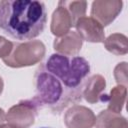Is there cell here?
I'll return each instance as SVG.
<instances>
[{
	"mask_svg": "<svg viewBox=\"0 0 128 128\" xmlns=\"http://www.w3.org/2000/svg\"><path fill=\"white\" fill-rule=\"evenodd\" d=\"M45 4L37 0L0 1V29L16 40L30 41L39 36L46 25Z\"/></svg>",
	"mask_w": 128,
	"mask_h": 128,
	"instance_id": "obj_1",
	"label": "cell"
},
{
	"mask_svg": "<svg viewBox=\"0 0 128 128\" xmlns=\"http://www.w3.org/2000/svg\"><path fill=\"white\" fill-rule=\"evenodd\" d=\"M40 128H51V127H40Z\"/></svg>",
	"mask_w": 128,
	"mask_h": 128,
	"instance_id": "obj_22",
	"label": "cell"
},
{
	"mask_svg": "<svg viewBox=\"0 0 128 128\" xmlns=\"http://www.w3.org/2000/svg\"><path fill=\"white\" fill-rule=\"evenodd\" d=\"M104 47L110 53L121 56L128 52V39L124 34L113 33L104 40Z\"/></svg>",
	"mask_w": 128,
	"mask_h": 128,
	"instance_id": "obj_15",
	"label": "cell"
},
{
	"mask_svg": "<svg viewBox=\"0 0 128 128\" xmlns=\"http://www.w3.org/2000/svg\"><path fill=\"white\" fill-rule=\"evenodd\" d=\"M3 88H4V82H3L2 77L0 76V95H1V93H2V91H3Z\"/></svg>",
	"mask_w": 128,
	"mask_h": 128,
	"instance_id": "obj_20",
	"label": "cell"
},
{
	"mask_svg": "<svg viewBox=\"0 0 128 128\" xmlns=\"http://www.w3.org/2000/svg\"><path fill=\"white\" fill-rule=\"evenodd\" d=\"M126 95H127L126 87L122 85H117L111 89L108 95L103 94L100 101L108 103V110L120 114L126 101Z\"/></svg>",
	"mask_w": 128,
	"mask_h": 128,
	"instance_id": "obj_14",
	"label": "cell"
},
{
	"mask_svg": "<svg viewBox=\"0 0 128 128\" xmlns=\"http://www.w3.org/2000/svg\"><path fill=\"white\" fill-rule=\"evenodd\" d=\"M83 40L75 31H69L61 37H56L53 42L54 50L66 56L77 55L82 47Z\"/></svg>",
	"mask_w": 128,
	"mask_h": 128,
	"instance_id": "obj_9",
	"label": "cell"
},
{
	"mask_svg": "<svg viewBox=\"0 0 128 128\" xmlns=\"http://www.w3.org/2000/svg\"><path fill=\"white\" fill-rule=\"evenodd\" d=\"M105 87H106L105 78L100 74H95L87 79V81L83 86L81 95L88 103L95 104L100 101L103 92L105 90Z\"/></svg>",
	"mask_w": 128,
	"mask_h": 128,
	"instance_id": "obj_10",
	"label": "cell"
},
{
	"mask_svg": "<svg viewBox=\"0 0 128 128\" xmlns=\"http://www.w3.org/2000/svg\"><path fill=\"white\" fill-rule=\"evenodd\" d=\"M36 93L31 101L42 108L50 106L54 111L58 105L57 112L62 110V99L64 97V87L61 81L54 75L49 73L44 66H40L34 76Z\"/></svg>",
	"mask_w": 128,
	"mask_h": 128,
	"instance_id": "obj_2",
	"label": "cell"
},
{
	"mask_svg": "<svg viewBox=\"0 0 128 128\" xmlns=\"http://www.w3.org/2000/svg\"><path fill=\"white\" fill-rule=\"evenodd\" d=\"M14 43L7 40L6 38L0 36V58H6L12 51Z\"/></svg>",
	"mask_w": 128,
	"mask_h": 128,
	"instance_id": "obj_18",
	"label": "cell"
},
{
	"mask_svg": "<svg viewBox=\"0 0 128 128\" xmlns=\"http://www.w3.org/2000/svg\"><path fill=\"white\" fill-rule=\"evenodd\" d=\"M114 77L118 85L127 86V63H118L114 69Z\"/></svg>",
	"mask_w": 128,
	"mask_h": 128,
	"instance_id": "obj_17",
	"label": "cell"
},
{
	"mask_svg": "<svg viewBox=\"0 0 128 128\" xmlns=\"http://www.w3.org/2000/svg\"><path fill=\"white\" fill-rule=\"evenodd\" d=\"M72 26H74V23L70 13L65 7L58 5V7L54 10L51 18L50 30L52 34L56 37H61L68 33Z\"/></svg>",
	"mask_w": 128,
	"mask_h": 128,
	"instance_id": "obj_11",
	"label": "cell"
},
{
	"mask_svg": "<svg viewBox=\"0 0 128 128\" xmlns=\"http://www.w3.org/2000/svg\"><path fill=\"white\" fill-rule=\"evenodd\" d=\"M74 26L82 40L91 43H101L105 40L104 28L92 17L83 16L75 22Z\"/></svg>",
	"mask_w": 128,
	"mask_h": 128,
	"instance_id": "obj_7",
	"label": "cell"
},
{
	"mask_svg": "<svg viewBox=\"0 0 128 128\" xmlns=\"http://www.w3.org/2000/svg\"><path fill=\"white\" fill-rule=\"evenodd\" d=\"M46 48L40 40H30L14 44L11 53L3 60L5 65L12 68L32 66L40 62L45 56Z\"/></svg>",
	"mask_w": 128,
	"mask_h": 128,
	"instance_id": "obj_3",
	"label": "cell"
},
{
	"mask_svg": "<svg viewBox=\"0 0 128 128\" xmlns=\"http://www.w3.org/2000/svg\"><path fill=\"white\" fill-rule=\"evenodd\" d=\"M5 121H6V114H5L4 110L2 108H0V126L3 125Z\"/></svg>",
	"mask_w": 128,
	"mask_h": 128,
	"instance_id": "obj_19",
	"label": "cell"
},
{
	"mask_svg": "<svg viewBox=\"0 0 128 128\" xmlns=\"http://www.w3.org/2000/svg\"><path fill=\"white\" fill-rule=\"evenodd\" d=\"M0 128H13V127H11L9 124H3L0 126Z\"/></svg>",
	"mask_w": 128,
	"mask_h": 128,
	"instance_id": "obj_21",
	"label": "cell"
},
{
	"mask_svg": "<svg viewBox=\"0 0 128 128\" xmlns=\"http://www.w3.org/2000/svg\"><path fill=\"white\" fill-rule=\"evenodd\" d=\"M38 108L30 100H22L12 106L7 114L6 121L13 128H29L34 124Z\"/></svg>",
	"mask_w": 128,
	"mask_h": 128,
	"instance_id": "obj_4",
	"label": "cell"
},
{
	"mask_svg": "<svg viewBox=\"0 0 128 128\" xmlns=\"http://www.w3.org/2000/svg\"><path fill=\"white\" fill-rule=\"evenodd\" d=\"M58 5H61L68 10L74 24L79 18L85 16L87 8L86 1H59Z\"/></svg>",
	"mask_w": 128,
	"mask_h": 128,
	"instance_id": "obj_16",
	"label": "cell"
},
{
	"mask_svg": "<svg viewBox=\"0 0 128 128\" xmlns=\"http://www.w3.org/2000/svg\"><path fill=\"white\" fill-rule=\"evenodd\" d=\"M90 64L89 62L80 56H74L70 59V67L68 74L63 79L62 84L68 89L77 88L82 80L89 74Z\"/></svg>",
	"mask_w": 128,
	"mask_h": 128,
	"instance_id": "obj_8",
	"label": "cell"
},
{
	"mask_svg": "<svg viewBox=\"0 0 128 128\" xmlns=\"http://www.w3.org/2000/svg\"><path fill=\"white\" fill-rule=\"evenodd\" d=\"M94 126L96 128H128V123L121 114L106 109L97 115Z\"/></svg>",
	"mask_w": 128,
	"mask_h": 128,
	"instance_id": "obj_13",
	"label": "cell"
},
{
	"mask_svg": "<svg viewBox=\"0 0 128 128\" xmlns=\"http://www.w3.org/2000/svg\"><path fill=\"white\" fill-rule=\"evenodd\" d=\"M121 0H96L91 5V17L104 28L112 23L122 11Z\"/></svg>",
	"mask_w": 128,
	"mask_h": 128,
	"instance_id": "obj_5",
	"label": "cell"
},
{
	"mask_svg": "<svg viewBox=\"0 0 128 128\" xmlns=\"http://www.w3.org/2000/svg\"><path fill=\"white\" fill-rule=\"evenodd\" d=\"M96 116L91 109L82 105L71 106L64 115V123L67 128H92Z\"/></svg>",
	"mask_w": 128,
	"mask_h": 128,
	"instance_id": "obj_6",
	"label": "cell"
},
{
	"mask_svg": "<svg viewBox=\"0 0 128 128\" xmlns=\"http://www.w3.org/2000/svg\"><path fill=\"white\" fill-rule=\"evenodd\" d=\"M44 67L49 73H51L56 78H58L62 83L63 79L66 77L69 71L70 58L69 56L66 55L54 53L48 58Z\"/></svg>",
	"mask_w": 128,
	"mask_h": 128,
	"instance_id": "obj_12",
	"label": "cell"
}]
</instances>
